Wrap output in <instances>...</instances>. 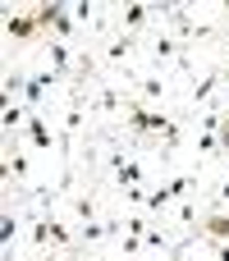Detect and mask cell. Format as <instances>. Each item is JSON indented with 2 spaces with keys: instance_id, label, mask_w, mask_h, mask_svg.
Listing matches in <instances>:
<instances>
[{
  "instance_id": "ac0fdd59",
  "label": "cell",
  "mask_w": 229,
  "mask_h": 261,
  "mask_svg": "<svg viewBox=\"0 0 229 261\" xmlns=\"http://www.w3.org/2000/svg\"><path fill=\"white\" fill-rule=\"evenodd\" d=\"M220 151L229 156V110H220Z\"/></svg>"
},
{
  "instance_id": "2e32d148",
  "label": "cell",
  "mask_w": 229,
  "mask_h": 261,
  "mask_svg": "<svg viewBox=\"0 0 229 261\" xmlns=\"http://www.w3.org/2000/svg\"><path fill=\"white\" fill-rule=\"evenodd\" d=\"M119 252H124V257H142V252H147V243H142L138 234H124V239H119Z\"/></svg>"
},
{
  "instance_id": "5b68a950",
  "label": "cell",
  "mask_w": 229,
  "mask_h": 261,
  "mask_svg": "<svg viewBox=\"0 0 229 261\" xmlns=\"http://www.w3.org/2000/svg\"><path fill=\"white\" fill-rule=\"evenodd\" d=\"M37 28H41L37 9H32V14H9V18H5V37H9V41H32Z\"/></svg>"
},
{
  "instance_id": "9a60e30c",
  "label": "cell",
  "mask_w": 229,
  "mask_h": 261,
  "mask_svg": "<svg viewBox=\"0 0 229 261\" xmlns=\"http://www.w3.org/2000/svg\"><path fill=\"white\" fill-rule=\"evenodd\" d=\"M142 243H147V252H170V248H174V243L165 239V229H156V225L147 229V239H142Z\"/></svg>"
},
{
  "instance_id": "e0dca14e",
  "label": "cell",
  "mask_w": 229,
  "mask_h": 261,
  "mask_svg": "<svg viewBox=\"0 0 229 261\" xmlns=\"http://www.w3.org/2000/svg\"><path fill=\"white\" fill-rule=\"evenodd\" d=\"M174 216H179V225H188V234H193V220H197V211H193V202H188V197L179 202V211H174Z\"/></svg>"
},
{
  "instance_id": "5bb4252c",
  "label": "cell",
  "mask_w": 229,
  "mask_h": 261,
  "mask_svg": "<svg viewBox=\"0 0 229 261\" xmlns=\"http://www.w3.org/2000/svg\"><path fill=\"white\" fill-rule=\"evenodd\" d=\"M193 151H197V156H225V151H220V133L202 128V138L193 142Z\"/></svg>"
},
{
  "instance_id": "30bf717a",
  "label": "cell",
  "mask_w": 229,
  "mask_h": 261,
  "mask_svg": "<svg viewBox=\"0 0 229 261\" xmlns=\"http://www.w3.org/2000/svg\"><path fill=\"white\" fill-rule=\"evenodd\" d=\"M69 14H73V23H83V28H101V9H96L92 0H78V5H69Z\"/></svg>"
},
{
  "instance_id": "ffe728a7",
  "label": "cell",
  "mask_w": 229,
  "mask_h": 261,
  "mask_svg": "<svg viewBox=\"0 0 229 261\" xmlns=\"http://www.w3.org/2000/svg\"><path fill=\"white\" fill-rule=\"evenodd\" d=\"M69 261H96V257H69Z\"/></svg>"
},
{
  "instance_id": "52a82bcc",
  "label": "cell",
  "mask_w": 229,
  "mask_h": 261,
  "mask_svg": "<svg viewBox=\"0 0 229 261\" xmlns=\"http://www.w3.org/2000/svg\"><path fill=\"white\" fill-rule=\"evenodd\" d=\"M151 14H156V9H151V5H142V0L124 5V14H119V32H129V37H133V32H138V28H142Z\"/></svg>"
},
{
  "instance_id": "9c48e42d",
  "label": "cell",
  "mask_w": 229,
  "mask_h": 261,
  "mask_svg": "<svg viewBox=\"0 0 229 261\" xmlns=\"http://www.w3.org/2000/svg\"><path fill=\"white\" fill-rule=\"evenodd\" d=\"M220 83H225V73H220V69H211V73H207L202 83H193V92H188V101H193V106H202V101H211Z\"/></svg>"
},
{
  "instance_id": "ba28073f",
  "label": "cell",
  "mask_w": 229,
  "mask_h": 261,
  "mask_svg": "<svg viewBox=\"0 0 229 261\" xmlns=\"http://www.w3.org/2000/svg\"><path fill=\"white\" fill-rule=\"evenodd\" d=\"M28 142H32L37 151H50V128H46V115H41V110L28 115Z\"/></svg>"
},
{
  "instance_id": "7a4b0ae2",
  "label": "cell",
  "mask_w": 229,
  "mask_h": 261,
  "mask_svg": "<svg viewBox=\"0 0 229 261\" xmlns=\"http://www.w3.org/2000/svg\"><path fill=\"white\" fill-rule=\"evenodd\" d=\"M138 46H142L138 37H129V32H115V37L101 46V60H106L110 69H129V60L138 55Z\"/></svg>"
},
{
  "instance_id": "6da1fadb",
  "label": "cell",
  "mask_w": 229,
  "mask_h": 261,
  "mask_svg": "<svg viewBox=\"0 0 229 261\" xmlns=\"http://www.w3.org/2000/svg\"><path fill=\"white\" fill-rule=\"evenodd\" d=\"M124 119H129V128L138 133V138H147V133H165L170 124H174V115H165V110H151V106H142V101H129L124 106Z\"/></svg>"
},
{
  "instance_id": "3957f363",
  "label": "cell",
  "mask_w": 229,
  "mask_h": 261,
  "mask_svg": "<svg viewBox=\"0 0 229 261\" xmlns=\"http://www.w3.org/2000/svg\"><path fill=\"white\" fill-rule=\"evenodd\" d=\"M147 55H151V64L161 69V64H170V60H184L188 50H184L170 32H161V28H156V32H151V41H147Z\"/></svg>"
},
{
  "instance_id": "277c9868",
  "label": "cell",
  "mask_w": 229,
  "mask_h": 261,
  "mask_svg": "<svg viewBox=\"0 0 229 261\" xmlns=\"http://www.w3.org/2000/svg\"><path fill=\"white\" fill-rule=\"evenodd\" d=\"M46 64H50L60 78H73V69H78V60L69 55V41H60V37L46 41Z\"/></svg>"
},
{
  "instance_id": "4fadbf2b",
  "label": "cell",
  "mask_w": 229,
  "mask_h": 261,
  "mask_svg": "<svg viewBox=\"0 0 229 261\" xmlns=\"http://www.w3.org/2000/svg\"><path fill=\"white\" fill-rule=\"evenodd\" d=\"M133 87H138L147 101H165V92H170V87H165V78H138Z\"/></svg>"
},
{
  "instance_id": "8992f818",
  "label": "cell",
  "mask_w": 229,
  "mask_h": 261,
  "mask_svg": "<svg viewBox=\"0 0 229 261\" xmlns=\"http://www.w3.org/2000/svg\"><path fill=\"white\" fill-rule=\"evenodd\" d=\"M197 234H202V239H220V243H229V211H207V216L197 220Z\"/></svg>"
},
{
  "instance_id": "d6986e66",
  "label": "cell",
  "mask_w": 229,
  "mask_h": 261,
  "mask_svg": "<svg viewBox=\"0 0 229 261\" xmlns=\"http://www.w3.org/2000/svg\"><path fill=\"white\" fill-rule=\"evenodd\" d=\"M225 206H229V179L216 188V211H225Z\"/></svg>"
},
{
  "instance_id": "44dd1931",
  "label": "cell",
  "mask_w": 229,
  "mask_h": 261,
  "mask_svg": "<svg viewBox=\"0 0 229 261\" xmlns=\"http://www.w3.org/2000/svg\"><path fill=\"white\" fill-rule=\"evenodd\" d=\"M225 69H229V50H225Z\"/></svg>"
},
{
  "instance_id": "7c38bea8",
  "label": "cell",
  "mask_w": 229,
  "mask_h": 261,
  "mask_svg": "<svg viewBox=\"0 0 229 261\" xmlns=\"http://www.w3.org/2000/svg\"><path fill=\"white\" fill-rule=\"evenodd\" d=\"M73 216H78V225H92L96 220V197L92 193H78L73 197Z\"/></svg>"
},
{
  "instance_id": "8fae6325",
  "label": "cell",
  "mask_w": 229,
  "mask_h": 261,
  "mask_svg": "<svg viewBox=\"0 0 229 261\" xmlns=\"http://www.w3.org/2000/svg\"><path fill=\"white\" fill-rule=\"evenodd\" d=\"M14 239H18V216L5 211V216H0V248H5V257L14 252Z\"/></svg>"
},
{
  "instance_id": "7402d4cb",
  "label": "cell",
  "mask_w": 229,
  "mask_h": 261,
  "mask_svg": "<svg viewBox=\"0 0 229 261\" xmlns=\"http://www.w3.org/2000/svg\"><path fill=\"white\" fill-rule=\"evenodd\" d=\"M225 83H229V78H225Z\"/></svg>"
}]
</instances>
